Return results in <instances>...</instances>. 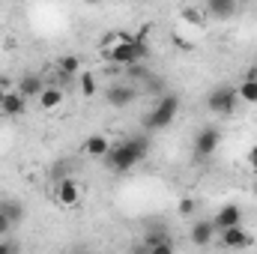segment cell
<instances>
[{"instance_id": "5", "label": "cell", "mask_w": 257, "mask_h": 254, "mask_svg": "<svg viewBox=\"0 0 257 254\" xmlns=\"http://www.w3.org/2000/svg\"><path fill=\"white\" fill-rule=\"evenodd\" d=\"M138 99V90L128 84V81H120V84H111L108 90H105V102L111 105V108H128L132 102Z\"/></svg>"}, {"instance_id": "6", "label": "cell", "mask_w": 257, "mask_h": 254, "mask_svg": "<svg viewBox=\"0 0 257 254\" xmlns=\"http://www.w3.org/2000/svg\"><path fill=\"white\" fill-rule=\"evenodd\" d=\"M218 242H221L224 248H230V251H242V248H248V245L254 242V236L239 224V227H227V230H221V233H218Z\"/></svg>"}, {"instance_id": "11", "label": "cell", "mask_w": 257, "mask_h": 254, "mask_svg": "<svg viewBox=\"0 0 257 254\" xmlns=\"http://www.w3.org/2000/svg\"><path fill=\"white\" fill-rule=\"evenodd\" d=\"M24 108H27V99H24L18 90H9V93H6V99H3L0 114H3V117H21V114H24Z\"/></svg>"}, {"instance_id": "22", "label": "cell", "mask_w": 257, "mask_h": 254, "mask_svg": "<svg viewBox=\"0 0 257 254\" xmlns=\"http://www.w3.org/2000/svg\"><path fill=\"white\" fill-rule=\"evenodd\" d=\"M18 242L15 239H0V254H18Z\"/></svg>"}, {"instance_id": "24", "label": "cell", "mask_w": 257, "mask_h": 254, "mask_svg": "<svg viewBox=\"0 0 257 254\" xmlns=\"http://www.w3.org/2000/svg\"><path fill=\"white\" fill-rule=\"evenodd\" d=\"M245 162H248V168H254V171H257V144H254V147H248V153H245Z\"/></svg>"}, {"instance_id": "15", "label": "cell", "mask_w": 257, "mask_h": 254, "mask_svg": "<svg viewBox=\"0 0 257 254\" xmlns=\"http://www.w3.org/2000/svg\"><path fill=\"white\" fill-rule=\"evenodd\" d=\"M57 72H60V78L69 81V78H75V75H81V60L78 57H72V54H66L57 60Z\"/></svg>"}, {"instance_id": "10", "label": "cell", "mask_w": 257, "mask_h": 254, "mask_svg": "<svg viewBox=\"0 0 257 254\" xmlns=\"http://www.w3.org/2000/svg\"><path fill=\"white\" fill-rule=\"evenodd\" d=\"M236 0H206L203 3V15H209V18H218V21H227V18H233L236 15Z\"/></svg>"}, {"instance_id": "8", "label": "cell", "mask_w": 257, "mask_h": 254, "mask_svg": "<svg viewBox=\"0 0 257 254\" xmlns=\"http://www.w3.org/2000/svg\"><path fill=\"white\" fill-rule=\"evenodd\" d=\"M54 197H57V203H60V206L72 209V206H78V203H81V186H78L72 177H66V180H60V183L54 186Z\"/></svg>"}, {"instance_id": "18", "label": "cell", "mask_w": 257, "mask_h": 254, "mask_svg": "<svg viewBox=\"0 0 257 254\" xmlns=\"http://www.w3.org/2000/svg\"><path fill=\"white\" fill-rule=\"evenodd\" d=\"M0 209H3V215H6V218H9L12 224L24 218V206H21L18 200H3V203H0Z\"/></svg>"}, {"instance_id": "21", "label": "cell", "mask_w": 257, "mask_h": 254, "mask_svg": "<svg viewBox=\"0 0 257 254\" xmlns=\"http://www.w3.org/2000/svg\"><path fill=\"white\" fill-rule=\"evenodd\" d=\"M194 209H197V203H194L192 197H183L180 200V215H194Z\"/></svg>"}, {"instance_id": "16", "label": "cell", "mask_w": 257, "mask_h": 254, "mask_svg": "<svg viewBox=\"0 0 257 254\" xmlns=\"http://www.w3.org/2000/svg\"><path fill=\"white\" fill-rule=\"evenodd\" d=\"M165 242H171V233L165 230V227H150L147 233H144V248L150 251V248H156V245H165Z\"/></svg>"}, {"instance_id": "12", "label": "cell", "mask_w": 257, "mask_h": 254, "mask_svg": "<svg viewBox=\"0 0 257 254\" xmlns=\"http://www.w3.org/2000/svg\"><path fill=\"white\" fill-rule=\"evenodd\" d=\"M81 147H84V153L93 156V159H105V156L111 153V141H108L105 135H90Z\"/></svg>"}, {"instance_id": "13", "label": "cell", "mask_w": 257, "mask_h": 254, "mask_svg": "<svg viewBox=\"0 0 257 254\" xmlns=\"http://www.w3.org/2000/svg\"><path fill=\"white\" fill-rule=\"evenodd\" d=\"M42 90H45V84H42V78L39 75H24L21 81H18V93L24 96V99H30V96H42Z\"/></svg>"}, {"instance_id": "1", "label": "cell", "mask_w": 257, "mask_h": 254, "mask_svg": "<svg viewBox=\"0 0 257 254\" xmlns=\"http://www.w3.org/2000/svg\"><path fill=\"white\" fill-rule=\"evenodd\" d=\"M150 153V138L147 132L144 135H132L120 144H111V153L105 156V165L114 171V174H128L138 162H144Z\"/></svg>"}, {"instance_id": "3", "label": "cell", "mask_w": 257, "mask_h": 254, "mask_svg": "<svg viewBox=\"0 0 257 254\" xmlns=\"http://www.w3.org/2000/svg\"><path fill=\"white\" fill-rule=\"evenodd\" d=\"M239 105V96H236V87H215L209 90L206 96V108L215 114V117H230Z\"/></svg>"}, {"instance_id": "26", "label": "cell", "mask_w": 257, "mask_h": 254, "mask_svg": "<svg viewBox=\"0 0 257 254\" xmlns=\"http://www.w3.org/2000/svg\"><path fill=\"white\" fill-rule=\"evenodd\" d=\"M6 93H9V87H6V81L0 78V108H3V99H6Z\"/></svg>"}, {"instance_id": "9", "label": "cell", "mask_w": 257, "mask_h": 254, "mask_svg": "<svg viewBox=\"0 0 257 254\" xmlns=\"http://www.w3.org/2000/svg\"><path fill=\"white\" fill-rule=\"evenodd\" d=\"M212 224H215V230H218V233H221V230H227V227H239V224H242V209H239L236 203H224V206L215 212Z\"/></svg>"}, {"instance_id": "7", "label": "cell", "mask_w": 257, "mask_h": 254, "mask_svg": "<svg viewBox=\"0 0 257 254\" xmlns=\"http://www.w3.org/2000/svg\"><path fill=\"white\" fill-rule=\"evenodd\" d=\"M215 236H218V230H215L212 218H197V221L192 224V230H189V239H192L197 248L212 245V242H215Z\"/></svg>"}, {"instance_id": "17", "label": "cell", "mask_w": 257, "mask_h": 254, "mask_svg": "<svg viewBox=\"0 0 257 254\" xmlns=\"http://www.w3.org/2000/svg\"><path fill=\"white\" fill-rule=\"evenodd\" d=\"M236 96H239V102L257 105V78H245V81L236 87Z\"/></svg>"}, {"instance_id": "20", "label": "cell", "mask_w": 257, "mask_h": 254, "mask_svg": "<svg viewBox=\"0 0 257 254\" xmlns=\"http://www.w3.org/2000/svg\"><path fill=\"white\" fill-rule=\"evenodd\" d=\"M183 18H189V21H194V24H200V21H203V9H197V6H186V9H183Z\"/></svg>"}, {"instance_id": "4", "label": "cell", "mask_w": 257, "mask_h": 254, "mask_svg": "<svg viewBox=\"0 0 257 254\" xmlns=\"http://www.w3.org/2000/svg\"><path fill=\"white\" fill-rule=\"evenodd\" d=\"M221 144V132L215 126H203L194 135V159H209Z\"/></svg>"}, {"instance_id": "25", "label": "cell", "mask_w": 257, "mask_h": 254, "mask_svg": "<svg viewBox=\"0 0 257 254\" xmlns=\"http://www.w3.org/2000/svg\"><path fill=\"white\" fill-rule=\"evenodd\" d=\"M9 230H12V221H9V218L3 215V209H0V236H6Z\"/></svg>"}, {"instance_id": "14", "label": "cell", "mask_w": 257, "mask_h": 254, "mask_svg": "<svg viewBox=\"0 0 257 254\" xmlns=\"http://www.w3.org/2000/svg\"><path fill=\"white\" fill-rule=\"evenodd\" d=\"M39 105H42L45 111L60 108V105H63V90H60V87H45L42 96H39Z\"/></svg>"}, {"instance_id": "23", "label": "cell", "mask_w": 257, "mask_h": 254, "mask_svg": "<svg viewBox=\"0 0 257 254\" xmlns=\"http://www.w3.org/2000/svg\"><path fill=\"white\" fill-rule=\"evenodd\" d=\"M147 254H177V251H174V242H165V245H156V248H150Z\"/></svg>"}, {"instance_id": "19", "label": "cell", "mask_w": 257, "mask_h": 254, "mask_svg": "<svg viewBox=\"0 0 257 254\" xmlns=\"http://www.w3.org/2000/svg\"><path fill=\"white\" fill-rule=\"evenodd\" d=\"M78 84H81V93L90 99V96H96V78H93V72H81L78 75Z\"/></svg>"}, {"instance_id": "2", "label": "cell", "mask_w": 257, "mask_h": 254, "mask_svg": "<svg viewBox=\"0 0 257 254\" xmlns=\"http://www.w3.org/2000/svg\"><path fill=\"white\" fill-rule=\"evenodd\" d=\"M180 105H183V102H180L177 93H165V96L144 114V132H162V129H168L177 120Z\"/></svg>"}]
</instances>
